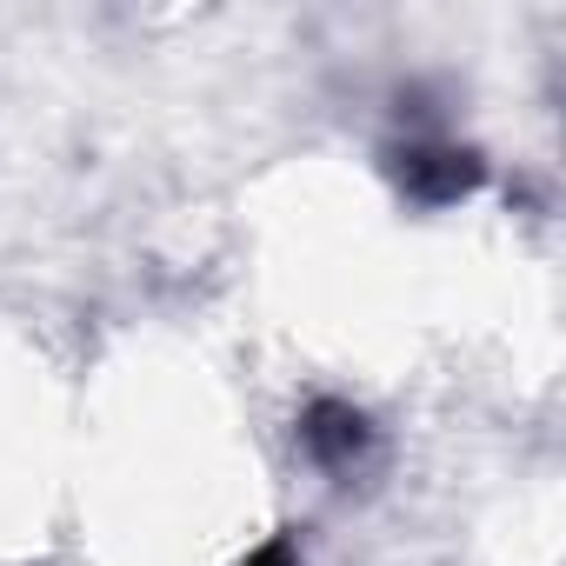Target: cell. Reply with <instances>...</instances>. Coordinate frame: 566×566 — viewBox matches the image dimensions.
I'll return each mask as SVG.
<instances>
[{
  "label": "cell",
  "mask_w": 566,
  "mask_h": 566,
  "mask_svg": "<svg viewBox=\"0 0 566 566\" xmlns=\"http://www.w3.org/2000/svg\"><path fill=\"white\" fill-rule=\"evenodd\" d=\"M301 440H307V453L321 460V467H354L367 447H374V427H367V413L360 407H347V400H314L307 407V420H301Z\"/></svg>",
  "instance_id": "2"
},
{
  "label": "cell",
  "mask_w": 566,
  "mask_h": 566,
  "mask_svg": "<svg viewBox=\"0 0 566 566\" xmlns=\"http://www.w3.org/2000/svg\"><path fill=\"white\" fill-rule=\"evenodd\" d=\"M387 167L413 207H453L486 180V160L473 147H453V140H407L387 154Z\"/></svg>",
  "instance_id": "1"
},
{
  "label": "cell",
  "mask_w": 566,
  "mask_h": 566,
  "mask_svg": "<svg viewBox=\"0 0 566 566\" xmlns=\"http://www.w3.org/2000/svg\"><path fill=\"white\" fill-rule=\"evenodd\" d=\"M247 566H301V546H294V533H273Z\"/></svg>",
  "instance_id": "3"
}]
</instances>
